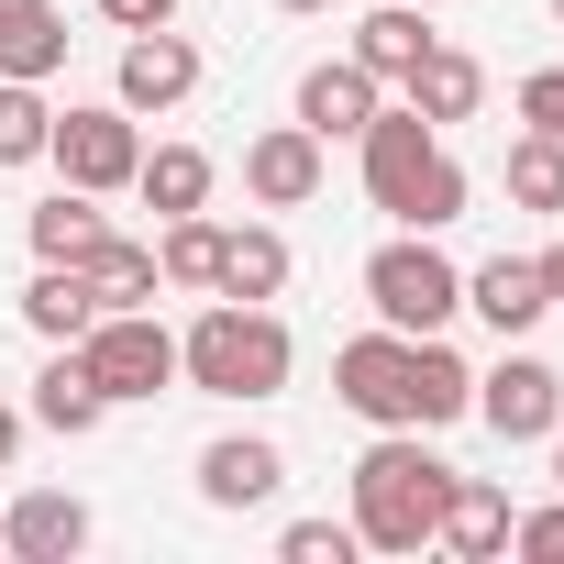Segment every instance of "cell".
<instances>
[{
	"label": "cell",
	"mask_w": 564,
	"mask_h": 564,
	"mask_svg": "<svg viewBox=\"0 0 564 564\" xmlns=\"http://www.w3.org/2000/svg\"><path fill=\"white\" fill-rule=\"evenodd\" d=\"M355 155H366V199L399 221V232H454L465 221V166H454V144H443V122H421L410 100H388L366 133H355Z\"/></svg>",
	"instance_id": "cell-1"
},
{
	"label": "cell",
	"mask_w": 564,
	"mask_h": 564,
	"mask_svg": "<svg viewBox=\"0 0 564 564\" xmlns=\"http://www.w3.org/2000/svg\"><path fill=\"white\" fill-rule=\"evenodd\" d=\"M289 366H300V344H289V322H276V300H210V311L177 333V388L232 399V410L276 399Z\"/></svg>",
	"instance_id": "cell-2"
},
{
	"label": "cell",
	"mask_w": 564,
	"mask_h": 564,
	"mask_svg": "<svg viewBox=\"0 0 564 564\" xmlns=\"http://www.w3.org/2000/svg\"><path fill=\"white\" fill-rule=\"evenodd\" d=\"M443 498H454V465L432 454V432H377L355 454V542L366 553H421L443 531Z\"/></svg>",
	"instance_id": "cell-3"
},
{
	"label": "cell",
	"mask_w": 564,
	"mask_h": 564,
	"mask_svg": "<svg viewBox=\"0 0 564 564\" xmlns=\"http://www.w3.org/2000/svg\"><path fill=\"white\" fill-rule=\"evenodd\" d=\"M366 311H377L388 333H443V322L465 311V265L443 254V232H388V243L366 254Z\"/></svg>",
	"instance_id": "cell-4"
},
{
	"label": "cell",
	"mask_w": 564,
	"mask_h": 564,
	"mask_svg": "<svg viewBox=\"0 0 564 564\" xmlns=\"http://www.w3.org/2000/svg\"><path fill=\"white\" fill-rule=\"evenodd\" d=\"M45 166H56L67 188H89V199H122L133 166H144V122H133L122 100H67L56 133H45Z\"/></svg>",
	"instance_id": "cell-5"
},
{
	"label": "cell",
	"mask_w": 564,
	"mask_h": 564,
	"mask_svg": "<svg viewBox=\"0 0 564 564\" xmlns=\"http://www.w3.org/2000/svg\"><path fill=\"white\" fill-rule=\"evenodd\" d=\"M78 366L100 377L111 410H133V399H166V388H177V333H166L155 311H100V322L78 333Z\"/></svg>",
	"instance_id": "cell-6"
},
{
	"label": "cell",
	"mask_w": 564,
	"mask_h": 564,
	"mask_svg": "<svg viewBox=\"0 0 564 564\" xmlns=\"http://www.w3.org/2000/svg\"><path fill=\"white\" fill-rule=\"evenodd\" d=\"M465 421H487L498 443H553V421H564V366H542V355H498L487 377H476V410Z\"/></svg>",
	"instance_id": "cell-7"
},
{
	"label": "cell",
	"mask_w": 564,
	"mask_h": 564,
	"mask_svg": "<svg viewBox=\"0 0 564 564\" xmlns=\"http://www.w3.org/2000/svg\"><path fill=\"white\" fill-rule=\"evenodd\" d=\"M333 399L355 410V421H377V432H410V333H355V344H333Z\"/></svg>",
	"instance_id": "cell-8"
},
{
	"label": "cell",
	"mask_w": 564,
	"mask_h": 564,
	"mask_svg": "<svg viewBox=\"0 0 564 564\" xmlns=\"http://www.w3.org/2000/svg\"><path fill=\"white\" fill-rule=\"evenodd\" d=\"M322 166H333V144H322L311 122H265V133L243 144V199H265V210H311V199H322Z\"/></svg>",
	"instance_id": "cell-9"
},
{
	"label": "cell",
	"mask_w": 564,
	"mask_h": 564,
	"mask_svg": "<svg viewBox=\"0 0 564 564\" xmlns=\"http://www.w3.org/2000/svg\"><path fill=\"white\" fill-rule=\"evenodd\" d=\"M89 498L78 487H23V498H0V553L12 564H67V553H89Z\"/></svg>",
	"instance_id": "cell-10"
},
{
	"label": "cell",
	"mask_w": 564,
	"mask_h": 564,
	"mask_svg": "<svg viewBox=\"0 0 564 564\" xmlns=\"http://www.w3.org/2000/svg\"><path fill=\"white\" fill-rule=\"evenodd\" d=\"M199 89V45L177 34V23H155V34H122V67H111V100L144 122V111H177Z\"/></svg>",
	"instance_id": "cell-11"
},
{
	"label": "cell",
	"mask_w": 564,
	"mask_h": 564,
	"mask_svg": "<svg viewBox=\"0 0 564 564\" xmlns=\"http://www.w3.org/2000/svg\"><path fill=\"white\" fill-rule=\"evenodd\" d=\"M276 487H289V454H276L265 432H221V443H199V509H265Z\"/></svg>",
	"instance_id": "cell-12"
},
{
	"label": "cell",
	"mask_w": 564,
	"mask_h": 564,
	"mask_svg": "<svg viewBox=\"0 0 564 564\" xmlns=\"http://www.w3.org/2000/svg\"><path fill=\"white\" fill-rule=\"evenodd\" d=\"M377 111H388V89H377V78H366L355 56H322V67L300 78V100H289V122H311L322 144H355V133H366Z\"/></svg>",
	"instance_id": "cell-13"
},
{
	"label": "cell",
	"mask_w": 564,
	"mask_h": 564,
	"mask_svg": "<svg viewBox=\"0 0 564 564\" xmlns=\"http://www.w3.org/2000/svg\"><path fill=\"white\" fill-rule=\"evenodd\" d=\"M465 311L498 333V344H520V333H542V265L531 254H487V265H465Z\"/></svg>",
	"instance_id": "cell-14"
},
{
	"label": "cell",
	"mask_w": 564,
	"mask_h": 564,
	"mask_svg": "<svg viewBox=\"0 0 564 564\" xmlns=\"http://www.w3.org/2000/svg\"><path fill=\"white\" fill-rule=\"evenodd\" d=\"M432 45H443V34H432V12H421V0H377V12L355 23V45H344V56H355L377 89H410V67H421Z\"/></svg>",
	"instance_id": "cell-15"
},
{
	"label": "cell",
	"mask_w": 564,
	"mask_h": 564,
	"mask_svg": "<svg viewBox=\"0 0 564 564\" xmlns=\"http://www.w3.org/2000/svg\"><path fill=\"white\" fill-rule=\"evenodd\" d=\"M289 232L276 221H221V276H210V300H289Z\"/></svg>",
	"instance_id": "cell-16"
},
{
	"label": "cell",
	"mask_w": 564,
	"mask_h": 564,
	"mask_svg": "<svg viewBox=\"0 0 564 564\" xmlns=\"http://www.w3.org/2000/svg\"><path fill=\"white\" fill-rule=\"evenodd\" d=\"M23 410H34V432H56V443H89V432L111 421V399H100V377L78 366V344H56V355H45V377H34V399H23Z\"/></svg>",
	"instance_id": "cell-17"
},
{
	"label": "cell",
	"mask_w": 564,
	"mask_h": 564,
	"mask_svg": "<svg viewBox=\"0 0 564 564\" xmlns=\"http://www.w3.org/2000/svg\"><path fill=\"white\" fill-rule=\"evenodd\" d=\"M476 410V366L443 344V333H410V432H443Z\"/></svg>",
	"instance_id": "cell-18"
},
{
	"label": "cell",
	"mask_w": 564,
	"mask_h": 564,
	"mask_svg": "<svg viewBox=\"0 0 564 564\" xmlns=\"http://www.w3.org/2000/svg\"><path fill=\"white\" fill-rule=\"evenodd\" d=\"M67 67V0H0V78H56Z\"/></svg>",
	"instance_id": "cell-19"
},
{
	"label": "cell",
	"mask_w": 564,
	"mask_h": 564,
	"mask_svg": "<svg viewBox=\"0 0 564 564\" xmlns=\"http://www.w3.org/2000/svg\"><path fill=\"white\" fill-rule=\"evenodd\" d=\"M89 322H100L89 265H34V289H23V333H34V344H78Z\"/></svg>",
	"instance_id": "cell-20"
},
{
	"label": "cell",
	"mask_w": 564,
	"mask_h": 564,
	"mask_svg": "<svg viewBox=\"0 0 564 564\" xmlns=\"http://www.w3.org/2000/svg\"><path fill=\"white\" fill-rule=\"evenodd\" d=\"M421 122H476V100H487V67L465 56V45H432L421 67H410V89H399Z\"/></svg>",
	"instance_id": "cell-21"
},
{
	"label": "cell",
	"mask_w": 564,
	"mask_h": 564,
	"mask_svg": "<svg viewBox=\"0 0 564 564\" xmlns=\"http://www.w3.org/2000/svg\"><path fill=\"white\" fill-rule=\"evenodd\" d=\"M210 155L199 144H144V166H133V199L155 210V221H177V210H210Z\"/></svg>",
	"instance_id": "cell-22"
},
{
	"label": "cell",
	"mask_w": 564,
	"mask_h": 564,
	"mask_svg": "<svg viewBox=\"0 0 564 564\" xmlns=\"http://www.w3.org/2000/svg\"><path fill=\"white\" fill-rule=\"evenodd\" d=\"M34 265H89L100 254V232H111V210L89 199V188H56V199H34Z\"/></svg>",
	"instance_id": "cell-23"
},
{
	"label": "cell",
	"mask_w": 564,
	"mask_h": 564,
	"mask_svg": "<svg viewBox=\"0 0 564 564\" xmlns=\"http://www.w3.org/2000/svg\"><path fill=\"white\" fill-rule=\"evenodd\" d=\"M443 553H465V564H498L509 553V498L487 487V476H454V498H443V531H432Z\"/></svg>",
	"instance_id": "cell-24"
},
{
	"label": "cell",
	"mask_w": 564,
	"mask_h": 564,
	"mask_svg": "<svg viewBox=\"0 0 564 564\" xmlns=\"http://www.w3.org/2000/svg\"><path fill=\"white\" fill-rule=\"evenodd\" d=\"M498 188H509V210H564V133H509V155H498Z\"/></svg>",
	"instance_id": "cell-25"
},
{
	"label": "cell",
	"mask_w": 564,
	"mask_h": 564,
	"mask_svg": "<svg viewBox=\"0 0 564 564\" xmlns=\"http://www.w3.org/2000/svg\"><path fill=\"white\" fill-rule=\"evenodd\" d=\"M155 276H166V289H199V300H210V276H221V221H210V210L155 221Z\"/></svg>",
	"instance_id": "cell-26"
},
{
	"label": "cell",
	"mask_w": 564,
	"mask_h": 564,
	"mask_svg": "<svg viewBox=\"0 0 564 564\" xmlns=\"http://www.w3.org/2000/svg\"><path fill=\"white\" fill-rule=\"evenodd\" d=\"M89 289H100V311H155V243H133V232H100V254H89Z\"/></svg>",
	"instance_id": "cell-27"
},
{
	"label": "cell",
	"mask_w": 564,
	"mask_h": 564,
	"mask_svg": "<svg viewBox=\"0 0 564 564\" xmlns=\"http://www.w3.org/2000/svg\"><path fill=\"white\" fill-rule=\"evenodd\" d=\"M45 133H56L45 78H0V166H45Z\"/></svg>",
	"instance_id": "cell-28"
},
{
	"label": "cell",
	"mask_w": 564,
	"mask_h": 564,
	"mask_svg": "<svg viewBox=\"0 0 564 564\" xmlns=\"http://www.w3.org/2000/svg\"><path fill=\"white\" fill-rule=\"evenodd\" d=\"M276 553H289V564H355L366 542H355V520H289V531H276Z\"/></svg>",
	"instance_id": "cell-29"
},
{
	"label": "cell",
	"mask_w": 564,
	"mask_h": 564,
	"mask_svg": "<svg viewBox=\"0 0 564 564\" xmlns=\"http://www.w3.org/2000/svg\"><path fill=\"white\" fill-rule=\"evenodd\" d=\"M509 553H531V564H564V498H553V509H509Z\"/></svg>",
	"instance_id": "cell-30"
},
{
	"label": "cell",
	"mask_w": 564,
	"mask_h": 564,
	"mask_svg": "<svg viewBox=\"0 0 564 564\" xmlns=\"http://www.w3.org/2000/svg\"><path fill=\"white\" fill-rule=\"evenodd\" d=\"M520 122L531 133H564V67H531L520 78Z\"/></svg>",
	"instance_id": "cell-31"
},
{
	"label": "cell",
	"mask_w": 564,
	"mask_h": 564,
	"mask_svg": "<svg viewBox=\"0 0 564 564\" xmlns=\"http://www.w3.org/2000/svg\"><path fill=\"white\" fill-rule=\"evenodd\" d=\"M89 12L111 23V34H155V23H177L188 0H89Z\"/></svg>",
	"instance_id": "cell-32"
},
{
	"label": "cell",
	"mask_w": 564,
	"mask_h": 564,
	"mask_svg": "<svg viewBox=\"0 0 564 564\" xmlns=\"http://www.w3.org/2000/svg\"><path fill=\"white\" fill-rule=\"evenodd\" d=\"M23 432H34V410H23V399H0V476H12V454H23Z\"/></svg>",
	"instance_id": "cell-33"
},
{
	"label": "cell",
	"mask_w": 564,
	"mask_h": 564,
	"mask_svg": "<svg viewBox=\"0 0 564 564\" xmlns=\"http://www.w3.org/2000/svg\"><path fill=\"white\" fill-rule=\"evenodd\" d=\"M531 265H542V300H553V311H564V243H542V254H531Z\"/></svg>",
	"instance_id": "cell-34"
},
{
	"label": "cell",
	"mask_w": 564,
	"mask_h": 564,
	"mask_svg": "<svg viewBox=\"0 0 564 564\" xmlns=\"http://www.w3.org/2000/svg\"><path fill=\"white\" fill-rule=\"evenodd\" d=\"M553 487H564V421H553Z\"/></svg>",
	"instance_id": "cell-35"
},
{
	"label": "cell",
	"mask_w": 564,
	"mask_h": 564,
	"mask_svg": "<svg viewBox=\"0 0 564 564\" xmlns=\"http://www.w3.org/2000/svg\"><path fill=\"white\" fill-rule=\"evenodd\" d=\"M276 12H333V0H276Z\"/></svg>",
	"instance_id": "cell-36"
},
{
	"label": "cell",
	"mask_w": 564,
	"mask_h": 564,
	"mask_svg": "<svg viewBox=\"0 0 564 564\" xmlns=\"http://www.w3.org/2000/svg\"><path fill=\"white\" fill-rule=\"evenodd\" d=\"M553 23H564V0H553Z\"/></svg>",
	"instance_id": "cell-37"
},
{
	"label": "cell",
	"mask_w": 564,
	"mask_h": 564,
	"mask_svg": "<svg viewBox=\"0 0 564 564\" xmlns=\"http://www.w3.org/2000/svg\"><path fill=\"white\" fill-rule=\"evenodd\" d=\"M421 12H432V0H421Z\"/></svg>",
	"instance_id": "cell-38"
}]
</instances>
